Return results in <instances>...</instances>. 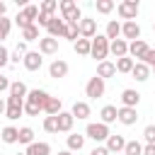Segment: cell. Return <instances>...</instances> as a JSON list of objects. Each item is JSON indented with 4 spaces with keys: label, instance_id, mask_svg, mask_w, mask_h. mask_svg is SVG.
Returning <instances> with one entry per match:
<instances>
[{
    "label": "cell",
    "instance_id": "cell-33",
    "mask_svg": "<svg viewBox=\"0 0 155 155\" xmlns=\"http://www.w3.org/2000/svg\"><path fill=\"white\" fill-rule=\"evenodd\" d=\"M22 114H24V104H7V111H5V116H7L10 121H17Z\"/></svg>",
    "mask_w": 155,
    "mask_h": 155
},
{
    "label": "cell",
    "instance_id": "cell-50",
    "mask_svg": "<svg viewBox=\"0 0 155 155\" xmlns=\"http://www.w3.org/2000/svg\"><path fill=\"white\" fill-rule=\"evenodd\" d=\"M5 111H7V99H2V97H0V116H2Z\"/></svg>",
    "mask_w": 155,
    "mask_h": 155
},
{
    "label": "cell",
    "instance_id": "cell-52",
    "mask_svg": "<svg viewBox=\"0 0 155 155\" xmlns=\"http://www.w3.org/2000/svg\"><path fill=\"white\" fill-rule=\"evenodd\" d=\"M58 155H73V153H70V150H61Z\"/></svg>",
    "mask_w": 155,
    "mask_h": 155
},
{
    "label": "cell",
    "instance_id": "cell-1",
    "mask_svg": "<svg viewBox=\"0 0 155 155\" xmlns=\"http://www.w3.org/2000/svg\"><path fill=\"white\" fill-rule=\"evenodd\" d=\"M58 10H61V17L65 24H80L82 15H80V7L75 0H61L58 2Z\"/></svg>",
    "mask_w": 155,
    "mask_h": 155
},
{
    "label": "cell",
    "instance_id": "cell-45",
    "mask_svg": "<svg viewBox=\"0 0 155 155\" xmlns=\"http://www.w3.org/2000/svg\"><path fill=\"white\" fill-rule=\"evenodd\" d=\"M24 114H27V116H39V114H41V109H39V107H34V104H29V102H24Z\"/></svg>",
    "mask_w": 155,
    "mask_h": 155
},
{
    "label": "cell",
    "instance_id": "cell-34",
    "mask_svg": "<svg viewBox=\"0 0 155 155\" xmlns=\"http://www.w3.org/2000/svg\"><path fill=\"white\" fill-rule=\"evenodd\" d=\"M63 39H68V41H78L80 39V27L78 24H65V31H63Z\"/></svg>",
    "mask_w": 155,
    "mask_h": 155
},
{
    "label": "cell",
    "instance_id": "cell-38",
    "mask_svg": "<svg viewBox=\"0 0 155 155\" xmlns=\"http://www.w3.org/2000/svg\"><path fill=\"white\" fill-rule=\"evenodd\" d=\"M114 7H116L114 0H97V12H99V15H109Z\"/></svg>",
    "mask_w": 155,
    "mask_h": 155
},
{
    "label": "cell",
    "instance_id": "cell-22",
    "mask_svg": "<svg viewBox=\"0 0 155 155\" xmlns=\"http://www.w3.org/2000/svg\"><path fill=\"white\" fill-rule=\"evenodd\" d=\"M24 153H27V155H51V145L44 143V140H34L31 145H27Z\"/></svg>",
    "mask_w": 155,
    "mask_h": 155
},
{
    "label": "cell",
    "instance_id": "cell-44",
    "mask_svg": "<svg viewBox=\"0 0 155 155\" xmlns=\"http://www.w3.org/2000/svg\"><path fill=\"white\" fill-rule=\"evenodd\" d=\"M5 65H10V51L5 44H0V68H5Z\"/></svg>",
    "mask_w": 155,
    "mask_h": 155
},
{
    "label": "cell",
    "instance_id": "cell-55",
    "mask_svg": "<svg viewBox=\"0 0 155 155\" xmlns=\"http://www.w3.org/2000/svg\"><path fill=\"white\" fill-rule=\"evenodd\" d=\"M153 73H155V68H153Z\"/></svg>",
    "mask_w": 155,
    "mask_h": 155
},
{
    "label": "cell",
    "instance_id": "cell-26",
    "mask_svg": "<svg viewBox=\"0 0 155 155\" xmlns=\"http://www.w3.org/2000/svg\"><path fill=\"white\" fill-rule=\"evenodd\" d=\"M65 143H68V150H70V153L82 150V148H85V136H82V133H70V136L65 138Z\"/></svg>",
    "mask_w": 155,
    "mask_h": 155
},
{
    "label": "cell",
    "instance_id": "cell-3",
    "mask_svg": "<svg viewBox=\"0 0 155 155\" xmlns=\"http://www.w3.org/2000/svg\"><path fill=\"white\" fill-rule=\"evenodd\" d=\"M36 17H39V7H36V5H27L24 10H19V12H17L15 24H17L19 29H27V27L36 24Z\"/></svg>",
    "mask_w": 155,
    "mask_h": 155
},
{
    "label": "cell",
    "instance_id": "cell-5",
    "mask_svg": "<svg viewBox=\"0 0 155 155\" xmlns=\"http://www.w3.org/2000/svg\"><path fill=\"white\" fill-rule=\"evenodd\" d=\"M109 44H111V41H109L104 34H97V36L92 39V51H90V56L97 58L99 63L107 61V56H109Z\"/></svg>",
    "mask_w": 155,
    "mask_h": 155
},
{
    "label": "cell",
    "instance_id": "cell-53",
    "mask_svg": "<svg viewBox=\"0 0 155 155\" xmlns=\"http://www.w3.org/2000/svg\"><path fill=\"white\" fill-rule=\"evenodd\" d=\"M15 155H27V153H15Z\"/></svg>",
    "mask_w": 155,
    "mask_h": 155
},
{
    "label": "cell",
    "instance_id": "cell-39",
    "mask_svg": "<svg viewBox=\"0 0 155 155\" xmlns=\"http://www.w3.org/2000/svg\"><path fill=\"white\" fill-rule=\"evenodd\" d=\"M44 131L46 133H58V119L56 116H46L44 119Z\"/></svg>",
    "mask_w": 155,
    "mask_h": 155
},
{
    "label": "cell",
    "instance_id": "cell-12",
    "mask_svg": "<svg viewBox=\"0 0 155 155\" xmlns=\"http://www.w3.org/2000/svg\"><path fill=\"white\" fill-rule=\"evenodd\" d=\"M121 39L138 41V39H140V24H138V22H124V24H121Z\"/></svg>",
    "mask_w": 155,
    "mask_h": 155
},
{
    "label": "cell",
    "instance_id": "cell-29",
    "mask_svg": "<svg viewBox=\"0 0 155 155\" xmlns=\"http://www.w3.org/2000/svg\"><path fill=\"white\" fill-rule=\"evenodd\" d=\"M27 94H29V90H27L24 82L15 80V82L10 85V97H17V99H24V102H27Z\"/></svg>",
    "mask_w": 155,
    "mask_h": 155
},
{
    "label": "cell",
    "instance_id": "cell-32",
    "mask_svg": "<svg viewBox=\"0 0 155 155\" xmlns=\"http://www.w3.org/2000/svg\"><path fill=\"white\" fill-rule=\"evenodd\" d=\"M41 36H39V27L36 24H31V27H27V29H22V41H39Z\"/></svg>",
    "mask_w": 155,
    "mask_h": 155
},
{
    "label": "cell",
    "instance_id": "cell-24",
    "mask_svg": "<svg viewBox=\"0 0 155 155\" xmlns=\"http://www.w3.org/2000/svg\"><path fill=\"white\" fill-rule=\"evenodd\" d=\"M116 116H119V109L114 107V104H107V107H102V111H99V119H102V124H114L116 121Z\"/></svg>",
    "mask_w": 155,
    "mask_h": 155
},
{
    "label": "cell",
    "instance_id": "cell-47",
    "mask_svg": "<svg viewBox=\"0 0 155 155\" xmlns=\"http://www.w3.org/2000/svg\"><path fill=\"white\" fill-rule=\"evenodd\" d=\"M15 51H17L19 56H27V53H29V48H27V41H17V46H15Z\"/></svg>",
    "mask_w": 155,
    "mask_h": 155
},
{
    "label": "cell",
    "instance_id": "cell-27",
    "mask_svg": "<svg viewBox=\"0 0 155 155\" xmlns=\"http://www.w3.org/2000/svg\"><path fill=\"white\" fill-rule=\"evenodd\" d=\"M104 36H107L109 41H116V39H121V24H119L116 19H111V22H107V29H104Z\"/></svg>",
    "mask_w": 155,
    "mask_h": 155
},
{
    "label": "cell",
    "instance_id": "cell-35",
    "mask_svg": "<svg viewBox=\"0 0 155 155\" xmlns=\"http://www.w3.org/2000/svg\"><path fill=\"white\" fill-rule=\"evenodd\" d=\"M19 143H22V145H31V143H34V128L22 126V128H19Z\"/></svg>",
    "mask_w": 155,
    "mask_h": 155
},
{
    "label": "cell",
    "instance_id": "cell-8",
    "mask_svg": "<svg viewBox=\"0 0 155 155\" xmlns=\"http://www.w3.org/2000/svg\"><path fill=\"white\" fill-rule=\"evenodd\" d=\"M39 53L41 56H53V53H58V39H53V36H41L39 39Z\"/></svg>",
    "mask_w": 155,
    "mask_h": 155
},
{
    "label": "cell",
    "instance_id": "cell-16",
    "mask_svg": "<svg viewBox=\"0 0 155 155\" xmlns=\"http://www.w3.org/2000/svg\"><path fill=\"white\" fill-rule=\"evenodd\" d=\"M56 119H58V133H70V131H73L75 116H73L70 111H61Z\"/></svg>",
    "mask_w": 155,
    "mask_h": 155
},
{
    "label": "cell",
    "instance_id": "cell-23",
    "mask_svg": "<svg viewBox=\"0 0 155 155\" xmlns=\"http://www.w3.org/2000/svg\"><path fill=\"white\" fill-rule=\"evenodd\" d=\"M70 114H73L75 119L85 121V119L92 114V109H90V104H87V102H75V104H73V109H70Z\"/></svg>",
    "mask_w": 155,
    "mask_h": 155
},
{
    "label": "cell",
    "instance_id": "cell-43",
    "mask_svg": "<svg viewBox=\"0 0 155 155\" xmlns=\"http://www.w3.org/2000/svg\"><path fill=\"white\" fill-rule=\"evenodd\" d=\"M140 63H145V65L153 70V68H155V48H148V53L143 56V61H140Z\"/></svg>",
    "mask_w": 155,
    "mask_h": 155
},
{
    "label": "cell",
    "instance_id": "cell-41",
    "mask_svg": "<svg viewBox=\"0 0 155 155\" xmlns=\"http://www.w3.org/2000/svg\"><path fill=\"white\" fill-rule=\"evenodd\" d=\"M39 10L46 12V15H53V12L58 10V0H44V2L39 5Z\"/></svg>",
    "mask_w": 155,
    "mask_h": 155
},
{
    "label": "cell",
    "instance_id": "cell-9",
    "mask_svg": "<svg viewBox=\"0 0 155 155\" xmlns=\"http://www.w3.org/2000/svg\"><path fill=\"white\" fill-rule=\"evenodd\" d=\"M148 48H150V46H148L143 39H138V41H128V56H131L133 61L138 58V63L143 61V56L148 53Z\"/></svg>",
    "mask_w": 155,
    "mask_h": 155
},
{
    "label": "cell",
    "instance_id": "cell-11",
    "mask_svg": "<svg viewBox=\"0 0 155 155\" xmlns=\"http://www.w3.org/2000/svg\"><path fill=\"white\" fill-rule=\"evenodd\" d=\"M48 92L46 90H29V94H27V102L29 104H34V107H39L41 111H44V107H46V102H48Z\"/></svg>",
    "mask_w": 155,
    "mask_h": 155
},
{
    "label": "cell",
    "instance_id": "cell-10",
    "mask_svg": "<svg viewBox=\"0 0 155 155\" xmlns=\"http://www.w3.org/2000/svg\"><path fill=\"white\" fill-rule=\"evenodd\" d=\"M68 63L63 61V58H56L51 65H48V78H53V80H61V78H65L68 75Z\"/></svg>",
    "mask_w": 155,
    "mask_h": 155
},
{
    "label": "cell",
    "instance_id": "cell-40",
    "mask_svg": "<svg viewBox=\"0 0 155 155\" xmlns=\"http://www.w3.org/2000/svg\"><path fill=\"white\" fill-rule=\"evenodd\" d=\"M143 138H145V145H155V124H148L143 128Z\"/></svg>",
    "mask_w": 155,
    "mask_h": 155
},
{
    "label": "cell",
    "instance_id": "cell-19",
    "mask_svg": "<svg viewBox=\"0 0 155 155\" xmlns=\"http://www.w3.org/2000/svg\"><path fill=\"white\" fill-rule=\"evenodd\" d=\"M114 75H116V63H111V61L97 63V78L107 80V78H114Z\"/></svg>",
    "mask_w": 155,
    "mask_h": 155
},
{
    "label": "cell",
    "instance_id": "cell-7",
    "mask_svg": "<svg viewBox=\"0 0 155 155\" xmlns=\"http://www.w3.org/2000/svg\"><path fill=\"white\" fill-rule=\"evenodd\" d=\"M78 27H80V36H82V39H90V41H92V39L97 36V19H92V17H82Z\"/></svg>",
    "mask_w": 155,
    "mask_h": 155
},
{
    "label": "cell",
    "instance_id": "cell-30",
    "mask_svg": "<svg viewBox=\"0 0 155 155\" xmlns=\"http://www.w3.org/2000/svg\"><path fill=\"white\" fill-rule=\"evenodd\" d=\"M73 51L78 53V56H90V51H92V41L90 39H78L75 44H73Z\"/></svg>",
    "mask_w": 155,
    "mask_h": 155
},
{
    "label": "cell",
    "instance_id": "cell-15",
    "mask_svg": "<svg viewBox=\"0 0 155 155\" xmlns=\"http://www.w3.org/2000/svg\"><path fill=\"white\" fill-rule=\"evenodd\" d=\"M22 63H24V68H27V70H31V73H34V70H39V68L44 65V58H41V53H39V51H29V53L24 56V61H22Z\"/></svg>",
    "mask_w": 155,
    "mask_h": 155
},
{
    "label": "cell",
    "instance_id": "cell-49",
    "mask_svg": "<svg viewBox=\"0 0 155 155\" xmlns=\"http://www.w3.org/2000/svg\"><path fill=\"white\" fill-rule=\"evenodd\" d=\"M7 104H24V99H17V97H10L7 94Z\"/></svg>",
    "mask_w": 155,
    "mask_h": 155
},
{
    "label": "cell",
    "instance_id": "cell-37",
    "mask_svg": "<svg viewBox=\"0 0 155 155\" xmlns=\"http://www.w3.org/2000/svg\"><path fill=\"white\" fill-rule=\"evenodd\" d=\"M10 29H12V19H10V17H2V19H0V44L10 36Z\"/></svg>",
    "mask_w": 155,
    "mask_h": 155
},
{
    "label": "cell",
    "instance_id": "cell-51",
    "mask_svg": "<svg viewBox=\"0 0 155 155\" xmlns=\"http://www.w3.org/2000/svg\"><path fill=\"white\" fill-rule=\"evenodd\" d=\"M5 12H7V5H5V2H0V19L5 17Z\"/></svg>",
    "mask_w": 155,
    "mask_h": 155
},
{
    "label": "cell",
    "instance_id": "cell-17",
    "mask_svg": "<svg viewBox=\"0 0 155 155\" xmlns=\"http://www.w3.org/2000/svg\"><path fill=\"white\" fill-rule=\"evenodd\" d=\"M104 145H107V150H109V153H121V150L126 148V138H124L121 133H111V136L107 138V143H104Z\"/></svg>",
    "mask_w": 155,
    "mask_h": 155
},
{
    "label": "cell",
    "instance_id": "cell-54",
    "mask_svg": "<svg viewBox=\"0 0 155 155\" xmlns=\"http://www.w3.org/2000/svg\"><path fill=\"white\" fill-rule=\"evenodd\" d=\"M153 31H155V24H153Z\"/></svg>",
    "mask_w": 155,
    "mask_h": 155
},
{
    "label": "cell",
    "instance_id": "cell-48",
    "mask_svg": "<svg viewBox=\"0 0 155 155\" xmlns=\"http://www.w3.org/2000/svg\"><path fill=\"white\" fill-rule=\"evenodd\" d=\"M143 155H155V145H143Z\"/></svg>",
    "mask_w": 155,
    "mask_h": 155
},
{
    "label": "cell",
    "instance_id": "cell-56",
    "mask_svg": "<svg viewBox=\"0 0 155 155\" xmlns=\"http://www.w3.org/2000/svg\"><path fill=\"white\" fill-rule=\"evenodd\" d=\"M0 78H2V75H0Z\"/></svg>",
    "mask_w": 155,
    "mask_h": 155
},
{
    "label": "cell",
    "instance_id": "cell-46",
    "mask_svg": "<svg viewBox=\"0 0 155 155\" xmlns=\"http://www.w3.org/2000/svg\"><path fill=\"white\" fill-rule=\"evenodd\" d=\"M90 155H111V153L107 150V145H94V148L90 150Z\"/></svg>",
    "mask_w": 155,
    "mask_h": 155
},
{
    "label": "cell",
    "instance_id": "cell-14",
    "mask_svg": "<svg viewBox=\"0 0 155 155\" xmlns=\"http://www.w3.org/2000/svg\"><path fill=\"white\" fill-rule=\"evenodd\" d=\"M138 102H140V92H138V90L126 87V90L121 92V107H131V109H136Z\"/></svg>",
    "mask_w": 155,
    "mask_h": 155
},
{
    "label": "cell",
    "instance_id": "cell-28",
    "mask_svg": "<svg viewBox=\"0 0 155 155\" xmlns=\"http://www.w3.org/2000/svg\"><path fill=\"white\" fill-rule=\"evenodd\" d=\"M131 75H133V78H136L138 82H145V80L150 78V68H148L145 63H138V61H136V65H133Z\"/></svg>",
    "mask_w": 155,
    "mask_h": 155
},
{
    "label": "cell",
    "instance_id": "cell-21",
    "mask_svg": "<svg viewBox=\"0 0 155 155\" xmlns=\"http://www.w3.org/2000/svg\"><path fill=\"white\" fill-rule=\"evenodd\" d=\"M0 140L7 143V145L19 143V128H15V126H5V128L0 131Z\"/></svg>",
    "mask_w": 155,
    "mask_h": 155
},
{
    "label": "cell",
    "instance_id": "cell-36",
    "mask_svg": "<svg viewBox=\"0 0 155 155\" xmlns=\"http://www.w3.org/2000/svg\"><path fill=\"white\" fill-rule=\"evenodd\" d=\"M124 153H126V155H143V143H138V140H126Z\"/></svg>",
    "mask_w": 155,
    "mask_h": 155
},
{
    "label": "cell",
    "instance_id": "cell-20",
    "mask_svg": "<svg viewBox=\"0 0 155 155\" xmlns=\"http://www.w3.org/2000/svg\"><path fill=\"white\" fill-rule=\"evenodd\" d=\"M109 53H114L116 58L128 56V41H126V39H116V41H111V44H109Z\"/></svg>",
    "mask_w": 155,
    "mask_h": 155
},
{
    "label": "cell",
    "instance_id": "cell-2",
    "mask_svg": "<svg viewBox=\"0 0 155 155\" xmlns=\"http://www.w3.org/2000/svg\"><path fill=\"white\" fill-rule=\"evenodd\" d=\"M109 136H111V131H109V126L102 124V121H97V124H87V128H85V138H92L97 145L107 143Z\"/></svg>",
    "mask_w": 155,
    "mask_h": 155
},
{
    "label": "cell",
    "instance_id": "cell-18",
    "mask_svg": "<svg viewBox=\"0 0 155 155\" xmlns=\"http://www.w3.org/2000/svg\"><path fill=\"white\" fill-rule=\"evenodd\" d=\"M48 36H53V39H63V31H65V22H63V17H56L53 15V19H51V24H48Z\"/></svg>",
    "mask_w": 155,
    "mask_h": 155
},
{
    "label": "cell",
    "instance_id": "cell-6",
    "mask_svg": "<svg viewBox=\"0 0 155 155\" xmlns=\"http://www.w3.org/2000/svg\"><path fill=\"white\" fill-rule=\"evenodd\" d=\"M104 90H107V80H102V78H90L87 80V85H85V94L90 97V99H99V97H104Z\"/></svg>",
    "mask_w": 155,
    "mask_h": 155
},
{
    "label": "cell",
    "instance_id": "cell-31",
    "mask_svg": "<svg viewBox=\"0 0 155 155\" xmlns=\"http://www.w3.org/2000/svg\"><path fill=\"white\" fill-rule=\"evenodd\" d=\"M136 65V61L131 56H124V58H116V73H131Z\"/></svg>",
    "mask_w": 155,
    "mask_h": 155
},
{
    "label": "cell",
    "instance_id": "cell-13",
    "mask_svg": "<svg viewBox=\"0 0 155 155\" xmlns=\"http://www.w3.org/2000/svg\"><path fill=\"white\" fill-rule=\"evenodd\" d=\"M116 121L124 124V126H133V124L138 121V111L131 109V107H119V116H116Z\"/></svg>",
    "mask_w": 155,
    "mask_h": 155
},
{
    "label": "cell",
    "instance_id": "cell-25",
    "mask_svg": "<svg viewBox=\"0 0 155 155\" xmlns=\"http://www.w3.org/2000/svg\"><path fill=\"white\" fill-rule=\"evenodd\" d=\"M44 111H46V116H58V114L63 111V102H61L58 97H48V102H46Z\"/></svg>",
    "mask_w": 155,
    "mask_h": 155
},
{
    "label": "cell",
    "instance_id": "cell-4",
    "mask_svg": "<svg viewBox=\"0 0 155 155\" xmlns=\"http://www.w3.org/2000/svg\"><path fill=\"white\" fill-rule=\"evenodd\" d=\"M116 12H119L121 19L136 22V17H138V12H140V5H138V0H121V2L116 5Z\"/></svg>",
    "mask_w": 155,
    "mask_h": 155
},
{
    "label": "cell",
    "instance_id": "cell-42",
    "mask_svg": "<svg viewBox=\"0 0 155 155\" xmlns=\"http://www.w3.org/2000/svg\"><path fill=\"white\" fill-rule=\"evenodd\" d=\"M51 19H53V15H46V12H41V10H39V17H36V27H44V29H48Z\"/></svg>",
    "mask_w": 155,
    "mask_h": 155
}]
</instances>
